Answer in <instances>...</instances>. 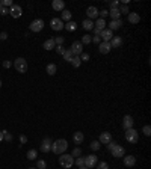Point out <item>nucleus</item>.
<instances>
[{"label":"nucleus","mask_w":151,"mask_h":169,"mask_svg":"<svg viewBox=\"0 0 151 169\" xmlns=\"http://www.w3.org/2000/svg\"><path fill=\"white\" fill-rule=\"evenodd\" d=\"M0 88H2V82H0Z\"/></svg>","instance_id":"58"},{"label":"nucleus","mask_w":151,"mask_h":169,"mask_svg":"<svg viewBox=\"0 0 151 169\" xmlns=\"http://www.w3.org/2000/svg\"><path fill=\"white\" fill-rule=\"evenodd\" d=\"M59 165L65 169H70L73 165H74V157L70 156V154H61L59 157Z\"/></svg>","instance_id":"2"},{"label":"nucleus","mask_w":151,"mask_h":169,"mask_svg":"<svg viewBox=\"0 0 151 169\" xmlns=\"http://www.w3.org/2000/svg\"><path fill=\"white\" fill-rule=\"evenodd\" d=\"M97 162H98V159H97L95 154H91V156H86V157H85V166H86L88 169L94 168V166L97 165Z\"/></svg>","instance_id":"9"},{"label":"nucleus","mask_w":151,"mask_h":169,"mask_svg":"<svg viewBox=\"0 0 151 169\" xmlns=\"http://www.w3.org/2000/svg\"><path fill=\"white\" fill-rule=\"evenodd\" d=\"M82 26H83L85 30H92V29H94V21H92V20H85V21L82 23Z\"/></svg>","instance_id":"26"},{"label":"nucleus","mask_w":151,"mask_h":169,"mask_svg":"<svg viewBox=\"0 0 151 169\" xmlns=\"http://www.w3.org/2000/svg\"><path fill=\"white\" fill-rule=\"evenodd\" d=\"M109 17H110L112 20H121V14H119L118 9H110V11H109Z\"/></svg>","instance_id":"27"},{"label":"nucleus","mask_w":151,"mask_h":169,"mask_svg":"<svg viewBox=\"0 0 151 169\" xmlns=\"http://www.w3.org/2000/svg\"><path fill=\"white\" fill-rule=\"evenodd\" d=\"M83 45H88V44H91L92 42V36L91 35H83V38H82V41H80Z\"/></svg>","instance_id":"33"},{"label":"nucleus","mask_w":151,"mask_h":169,"mask_svg":"<svg viewBox=\"0 0 151 169\" xmlns=\"http://www.w3.org/2000/svg\"><path fill=\"white\" fill-rule=\"evenodd\" d=\"M52 8H53L55 11H64V8H65V2H64V0H53Z\"/></svg>","instance_id":"19"},{"label":"nucleus","mask_w":151,"mask_h":169,"mask_svg":"<svg viewBox=\"0 0 151 169\" xmlns=\"http://www.w3.org/2000/svg\"><path fill=\"white\" fill-rule=\"evenodd\" d=\"M86 15H88V20H94V18L98 17V9L95 6H89L86 9Z\"/></svg>","instance_id":"16"},{"label":"nucleus","mask_w":151,"mask_h":169,"mask_svg":"<svg viewBox=\"0 0 151 169\" xmlns=\"http://www.w3.org/2000/svg\"><path fill=\"white\" fill-rule=\"evenodd\" d=\"M20 142H21V143H26V142H27V136L20 134Z\"/></svg>","instance_id":"50"},{"label":"nucleus","mask_w":151,"mask_h":169,"mask_svg":"<svg viewBox=\"0 0 151 169\" xmlns=\"http://www.w3.org/2000/svg\"><path fill=\"white\" fill-rule=\"evenodd\" d=\"M50 26H52V29L53 30H56V32H59V30H62L64 29V21L61 20V18H53L52 21H50Z\"/></svg>","instance_id":"8"},{"label":"nucleus","mask_w":151,"mask_h":169,"mask_svg":"<svg viewBox=\"0 0 151 169\" xmlns=\"http://www.w3.org/2000/svg\"><path fill=\"white\" fill-rule=\"evenodd\" d=\"M116 145H118L116 142H113V140H110V142L107 143V150H109V151H112V150H113V148L116 147Z\"/></svg>","instance_id":"45"},{"label":"nucleus","mask_w":151,"mask_h":169,"mask_svg":"<svg viewBox=\"0 0 151 169\" xmlns=\"http://www.w3.org/2000/svg\"><path fill=\"white\" fill-rule=\"evenodd\" d=\"M100 38H101V41H104V42H109L113 38V33H112V30L104 29V30H101V33H100Z\"/></svg>","instance_id":"14"},{"label":"nucleus","mask_w":151,"mask_h":169,"mask_svg":"<svg viewBox=\"0 0 151 169\" xmlns=\"http://www.w3.org/2000/svg\"><path fill=\"white\" fill-rule=\"evenodd\" d=\"M45 71H47V74H48V76H55L56 72H58V66H56L55 63H48L47 68H45Z\"/></svg>","instance_id":"23"},{"label":"nucleus","mask_w":151,"mask_h":169,"mask_svg":"<svg viewBox=\"0 0 151 169\" xmlns=\"http://www.w3.org/2000/svg\"><path fill=\"white\" fill-rule=\"evenodd\" d=\"M97 169H109V165L106 162H100L98 166H97Z\"/></svg>","instance_id":"40"},{"label":"nucleus","mask_w":151,"mask_h":169,"mask_svg":"<svg viewBox=\"0 0 151 169\" xmlns=\"http://www.w3.org/2000/svg\"><path fill=\"white\" fill-rule=\"evenodd\" d=\"M12 5H14V3H12V0H3V2H2V6H3V8H8V6L11 8Z\"/></svg>","instance_id":"42"},{"label":"nucleus","mask_w":151,"mask_h":169,"mask_svg":"<svg viewBox=\"0 0 151 169\" xmlns=\"http://www.w3.org/2000/svg\"><path fill=\"white\" fill-rule=\"evenodd\" d=\"M110 153H112V156H113V157H116V159H119V157H124V156H125V150L121 147V145H116V147H115Z\"/></svg>","instance_id":"12"},{"label":"nucleus","mask_w":151,"mask_h":169,"mask_svg":"<svg viewBox=\"0 0 151 169\" xmlns=\"http://www.w3.org/2000/svg\"><path fill=\"white\" fill-rule=\"evenodd\" d=\"M64 27H65L67 30H71V32H73V30H76V29H77V26H76V23H74V21H68V23L65 24Z\"/></svg>","instance_id":"31"},{"label":"nucleus","mask_w":151,"mask_h":169,"mask_svg":"<svg viewBox=\"0 0 151 169\" xmlns=\"http://www.w3.org/2000/svg\"><path fill=\"white\" fill-rule=\"evenodd\" d=\"M74 163H76V165H77L79 168H82V166H85V157H77V159H76V160H74Z\"/></svg>","instance_id":"35"},{"label":"nucleus","mask_w":151,"mask_h":169,"mask_svg":"<svg viewBox=\"0 0 151 169\" xmlns=\"http://www.w3.org/2000/svg\"><path fill=\"white\" fill-rule=\"evenodd\" d=\"M133 124H135L133 116H130V115H125V116L122 118V128H124V130L133 128Z\"/></svg>","instance_id":"7"},{"label":"nucleus","mask_w":151,"mask_h":169,"mask_svg":"<svg viewBox=\"0 0 151 169\" xmlns=\"http://www.w3.org/2000/svg\"><path fill=\"white\" fill-rule=\"evenodd\" d=\"M118 11H119L121 15H122V14H129V6H127V5H121V6L118 8Z\"/></svg>","instance_id":"36"},{"label":"nucleus","mask_w":151,"mask_h":169,"mask_svg":"<svg viewBox=\"0 0 151 169\" xmlns=\"http://www.w3.org/2000/svg\"><path fill=\"white\" fill-rule=\"evenodd\" d=\"M71 156H73V157H79V156H82V150H80V148H74L73 153H71Z\"/></svg>","instance_id":"39"},{"label":"nucleus","mask_w":151,"mask_h":169,"mask_svg":"<svg viewBox=\"0 0 151 169\" xmlns=\"http://www.w3.org/2000/svg\"><path fill=\"white\" fill-rule=\"evenodd\" d=\"M71 53L74 55V56H80L82 55V52H83V44L80 42V41H74L73 44H71Z\"/></svg>","instance_id":"5"},{"label":"nucleus","mask_w":151,"mask_h":169,"mask_svg":"<svg viewBox=\"0 0 151 169\" xmlns=\"http://www.w3.org/2000/svg\"><path fill=\"white\" fill-rule=\"evenodd\" d=\"M9 14H11V17H12V18H18V17H21L23 9H21V6H20V5H12V6H11V9H9Z\"/></svg>","instance_id":"10"},{"label":"nucleus","mask_w":151,"mask_h":169,"mask_svg":"<svg viewBox=\"0 0 151 169\" xmlns=\"http://www.w3.org/2000/svg\"><path fill=\"white\" fill-rule=\"evenodd\" d=\"M71 17H73V14H71L70 11H67V9H64V11H62V18H61V20H62V21L65 20V21L68 23V21H71Z\"/></svg>","instance_id":"28"},{"label":"nucleus","mask_w":151,"mask_h":169,"mask_svg":"<svg viewBox=\"0 0 151 169\" xmlns=\"http://www.w3.org/2000/svg\"><path fill=\"white\" fill-rule=\"evenodd\" d=\"M124 159V166H127V168H133L135 165H136V157L135 156H124L122 157Z\"/></svg>","instance_id":"13"},{"label":"nucleus","mask_w":151,"mask_h":169,"mask_svg":"<svg viewBox=\"0 0 151 169\" xmlns=\"http://www.w3.org/2000/svg\"><path fill=\"white\" fill-rule=\"evenodd\" d=\"M83 139H85V136H83V133H82V131H76V133H74V136H73V140H74V143H76V145H80V143L83 142Z\"/></svg>","instance_id":"20"},{"label":"nucleus","mask_w":151,"mask_h":169,"mask_svg":"<svg viewBox=\"0 0 151 169\" xmlns=\"http://www.w3.org/2000/svg\"><path fill=\"white\" fill-rule=\"evenodd\" d=\"M80 63H82L80 56H74V58L71 59V65H73L74 68H79V66H80Z\"/></svg>","instance_id":"30"},{"label":"nucleus","mask_w":151,"mask_h":169,"mask_svg":"<svg viewBox=\"0 0 151 169\" xmlns=\"http://www.w3.org/2000/svg\"><path fill=\"white\" fill-rule=\"evenodd\" d=\"M110 140H112V134H110L109 131L101 133V134H100V139H98V142H100V143H104V145H107Z\"/></svg>","instance_id":"15"},{"label":"nucleus","mask_w":151,"mask_h":169,"mask_svg":"<svg viewBox=\"0 0 151 169\" xmlns=\"http://www.w3.org/2000/svg\"><path fill=\"white\" fill-rule=\"evenodd\" d=\"M6 39H8V33L2 32V33H0V41H6Z\"/></svg>","instance_id":"49"},{"label":"nucleus","mask_w":151,"mask_h":169,"mask_svg":"<svg viewBox=\"0 0 151 169\" xmlns=\"http://www.w3.org/2000/svg\"><path fill=\"white\" fill-rule=\"evenodd\" d=\"M0 14H2V15H6V14H8V8H2V9H0Z\"/></svg>","instance_id":"53"},{"label":"nucleus","mask_w":151,"mask_h":169,"mask_svg":"<svg viewBox=\"0 0 151 169\" xmlns=\"http://www.w3.org/2000/svg\"><path fill=\"white\" fill-rule=\"evenodd\" d=\"M62 56H64V59H65L67 62H71V59L74 58V55L71 53V50H70V48H67V50L64 52V55H62Z\"/></svg>","instance_id":"29"},{"label":"nucleus","mask_w":151,"mask_h":169,"mask_svg":"<svg viewBox=\"0 0 151 169\" xmlns=\"http://www.w3.org/2000/svg\"><path fill=\"white\" fill-rule=\"evenodd\" d=\"M42 29H44V21H42L41 18H36V20H33V21L30 23V30H32V32L38 33V32H41Z\"/></svg>","instance_id":"6"},{"label":"nucleus","mask_w":151,"mask_h":169,"mask_svg":"<svg viewBox=\"0 0 151 169\" xmlns=\"http://www.w3.org/2000/svg\"><path fill=\"white\" fill-rule=\"evenodd\" d=\"M68 148V142L65 139H58L55 142H52V151L55 154H64Z\"/></svg>","instance_id":"1"},{"label":"nucleus","mask_w":151,"mask_h":169,"mask_svg":"<svg viewBox=\"0 0 151 169\" xmlns=\"http://www.w3.org/2000/svg\"><path fill=\"white\" fill-rule=\"evenodd\" d=\"M29 169H36V168H29Z\"/></svg>","instance_id":"57"},{"label":"nucleus","mask_w":151,"mask_h":169,"mask_svg":"<svg viewBox=\"0 0 151 169\" xmlns=\"http://www.w3.org/2000/svg\"><path fill=\"white\" fill-rule=\"evenodd\" d=\"M11 65H12L11 61H5V62H3V68H11Z\"/></svg>","instance_id":"52"},{"label":"nucleus","mask_w":151,"mask_h":169,"mask_svg":"<svg viewBox=\"0 0 151 169\" xmlns=\"http://www.w3.org/2000/svg\"><path fill=\"white\" fill-rule=\"evenodd\" d=\"M92 42L100 44V42H101V38H100V36H94V38H92Z\"/></svg>","instance_id":"51"},{"label":"nucleus","mask_w":151,"mask_h":169,"mask_svg":"<svg viewBox=\"0 0 151 169\" xmlns=\"http://www.w3.org/2000/svg\"><path fill=\"white\" fill-rule=\"evenodd\" d=\"M79 169H88V168H86V166H82V168H79Z\"/></svg>","instance_id":"55"},{"label":"nucleus","mask_w":151,"mask_h":169,"mask_svg":"<svg viewBox=\"0 0 151 169\" xmlns=\"http://www.w3.org/2000/svg\"><path fill=\"white\" fill-rule=\"evenodd\" d=\"M109 44H110L112 48H118V47L122 45V38H121V36H113V38L109 41Z\"/></svg>","instance_id":"18"},{"label":"nucleus","mask_w":151,"mask_h":169,"mask_svg":"<svg viewBox=\"0 0 151 169\" xmlns=\"http://www.w3.org/2000/svg\"><path fill=\"white\" fill-rule=\"evenodd\" d=\"M2 133H3V139H5V140H8V142L12 140V134H11V133H8L6 130H3Z\"/></svg>","instance_id":"38"},{"label":"nucleus","mask_w":151,"mask_h":169,"mask_svg":"<svg viewBox=\"0 0 151 169\" xmlns=\"http://www.w3.org/2000/svg\"><path fill=\"white\" fill-rule=\"evenodd\" d=\"M80 61H89V55L88 53H82V56H80Z\"/></svg>","instance_id":"48"},{"label":"nucleus","mask_w":151,"mask_h":169,"mask_svg":"<svg viewBox=\"0 0 151 169\" xmlns=\"http://www.w3.org/2000/svg\"><path fill=\"white\" fill-rule=\"evenodd\" d=\"M2 8H3V6H2V2H0V9H2Z\"/></svg>","instance_id":"56"},{"label":"nucleus","mask_w":151,"mask_h":169,"mask_svg":"<svg viewBox=\"0 0 151 169\" xmlns=\"http://www.w3.org/2000/svg\"><path fill=\"white\" fill-rule=\"evenodd\" d=\"M129 21H130L132 24H138V23L141 21V15L136 14V12H129Z\"/></svg>","instance_id":"22"},{"label":"nucleus","mask_w":151,"mask_h":169,"mask_svg":"<svg viewBox=\"0 0 151 169\" xmlns=\"http://www.w3.org/2000/svg\"><path fill=\"white\" fill-rule=\"evenodd\" d=\"M110 50H112V47H110V44H109V42L101 41V42L98 44V52L101 53V55H107Z\"/></svg>","instance_id":"11"},{"label":"nucleus","mask_w":151,"mask_h":169,"mask_svg":"<svg viewBox=\"0 0 151 169\" xmlns=\"http://www.w3.org/2000/svg\"><path fill=\"white\" fill-rule=\"evenodd\" d=\"M45 166H47L45 160H38L36 162V169H45Z\"/></svg>","instance_id":"37"},{"label":"nucleus","mask_w":151,"mask_h":169,"mask_svg":"<svg viewBox=\"0 0 151 169\" xmlns=\"http://www.w3.org/2000/svg\"><path fill=\"white\" fill-rule=\"evenodd\" d=\"M125 140L130 142V143H138V140H139V133H138L135 128L125 130Z\"/></svg>","instance_id":"4"},{"label":"nucleus","mask_w":151,"mask_h":169,"mask_svg":"<svg viewBox=\"0 0 151 169\" xmlns=\"http://www.w3.org/2000/svg\"><path fill=\"white\" fill-rule=\"evenodd\" d=\"M64 41H65V39H64V36H58V38L55 39V44H56V45H62V44H64Z\"/></svg>","instance_id":"46"},{"label":"nucleus","mask_w":151,"mask_h":169,"mask_svg":"<svg viewBox=\"0 0 151 169\" xmlns=\"http://www.w3.org/2000/svg\"><path fill=\"white\" fill-rule=\"evenodd\" d=\"M118 8H119V2H118V0L110 2V9H118Z\"/></svg>","instance_id":"44"},{"label":"nucleus","mask_w":151,"mask_h":169,"mask_svg":"<svg viewBox=\"0 0 151 169\" xmlns=\"http://www.w3.org/2000/svg\"><path fill=\"white\" fill-rule=\"evenodd\" d=\"M55 50L58 52V55H64L65 48H64V45H56V47H55Z\"/></svg>","instance_id":"41"},{"label":"nucleus","mask_w":151,"mask_h":169,"mask_svg":"<svg viewBox=\"0 0 151 169\" xmlns=\"http://www.w3.org/2000/svg\"><path fill=\"white\" fill-rule=\"evenodd\" d=\"M144 134H145V136H150V134H151V127H150V125H145V127H144Z\"/></svg>","instance_id":"47"},{"label":"nucleus","mask_w":151,"mask_h":169,"mask_svg":"<svg viewBox=\"0 0 151 169\" xmlns=\"http://www.w3.org/2000/svg\"><path fill=\"white\" fill-rule=\"evenodd\" d=\"M94 29H98V30H104L106 29V20L103 18H98L94 24Z\"/></svg>","instance_id":"21"},{"label":"nucleus","mask_w":151,"mask_h":169,"mask_svg":"<svg viewBox=\"0 0 151 169\" xmlns=\"http://www.w3.org/2000/svg\"><path fill=\"white\" fill-rule=\"evenodd\" d=\"M122 26V21L121 20H112L110 24H109V30H116Z\"/></svg>","instance_id":"24"},{"label":"nucleus","mask_w":151,"mask_h":169,"mask_svg":"<svg viewBox=\"0 0 151 169\" xmlns=\"http://www.w3.org/2000/svg\"><path fill=\"white\" fill-rule=\"evenodd\" d=\"M55 47H56V44H55V39L53 38H50V39H47L44 42V48H45V50H53Z\"/></svg>","instance_id":"25"},{"label":"nucleus","mask_w":151,"mask_h":169,"mask_svg":"<svg viewBox=\"0 0 151 169\" xmlns=\"http://www.w3.org/2000/svg\"><path fill=\"white\" fill-rule=\"evenodd\" d=\"M36 156H38L36 150H29V151H27V159H29V160H35Z\"/></svg>","instance_id":"34"},{"label":"nucleus","mask_w":151,"mask_h":169,"mask_svg":"<svg viewBox=\"0 0 151 169\" xmlns=\"http://www.w3.org/2000/svg\"><path fill=\"white\" fill-rule=\"evenodd\" d=\"M89 147H91V150H92V151H97V150H100V147H101V143H100L98 140H92Z\"/></svg>","instance_id":"32"},{"label":"nucleus","mask_w":151,"mask_h":169,"mask_svg":"<svg viewBox=\"0 0 151 169\" xmlns=\"http://www.w3.org/2000/svg\"><path fill=\"white\" fill-rule=\"evenodd\" d=\"M14 66H15V69L18 72H21V74H24V72L27 71V62H26L24 58H17L14 61Z\"/></svg>","instance_id":"3"},{"label":"nucleus","mask_w":151,"mask_h":169,"mask_svg":"<svg viewBox=\"0 0 151 169\" xmlns=\"http://www.w3.org/2000/svg\"><path fill=\"white\" fill-rule=\"evenodd\" d=\"M98 15H100V18L104 20V18L109 15V11H106V9H104V11H98Z\"/></svg>","instance_id":"43"},{"label":"nucleus","mask_w":151,"mask_h":169,"mask_svg":"<svg viewBox=\"0 0 151 169\" xmlns=\"http://www.w3.org/2000/svg\"><path fill=\"white\" fill-rule=\"evenodd\" d=\"M50 150H52V140H50L48 137H45L41 143V151L42 153H48Z\"/></svg>","instance_id":"17"},{"label":"nucleus","mask_w":151,"mask_h":169,"mask_svg":"<svg viewBox=\"0 0 151 169\" xmlns=\"http://www.w3.org/2000/svg\"><path fill=\"white\" fill-rule=\"evenodd\" d=\"M2 140H3V133L0 131V142H2Z\"/></svg>","instance_id":"54"}]
</instances>
